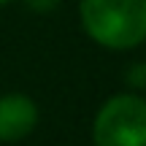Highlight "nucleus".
<instances>
[{"label": "nucleus", "instance_id": "obj_5", "mask_svg": "<svg viewBox=\"0 0 146 146\" xmlns=\"http://www.w3.org/2000/svg\"><path fill=\"white\" fill-rule=\"evenodd\" d=\"M5 3H11V0H0V5H5Z\"/></svg>", "mask_w": 146, "mask_h": 146}, {"label": "nucleus", "instance_id": "obj_4", "mask_svg": "<svg viewBox=\"0 0 146 146\" xmlns=\"http://www.w3.org/2000/svg\"><path fill=\"white\" fill-rule=\"evenodd\" d=\"M27 8H33L35 14H49V11H54L60 5V0H25Z\"/></svg>", "mask_w": 146, "mask_h": 146}, {"label": "nucleus", "instance_id": "obj_3", "mask_svg": "<svg viewBox=\"0 0 146 146\" xmlns=\"http://www.w3.org/2000/svg\"><path fill=\"white\" fill-rule=\"evenodd\" d=\"M38 125V106L27 95L0 98V141H22Z\"/></svg>", "mask_w": 146, "mask_h": 146}, {"label": "nucleus", "instance_id": "obj_2", "mask_svg": "<svg viewBox=\"0 0 146 146\" xmlns=\"http://www.w3.org/2000/svg\"><path fill=\"white\" fill-rule=\"evenodd\" d=\"M95 146H146V100L114 95L100 106L92 125Z\"/></svg>", "mask_w": 146, "mask_h": 146}, {"label": "nucleus", "instance_id": "obj_1", "mask_svg": "<svg viewBox=\"0 0 146 146\" xmlns=\"http://www.w3.org/2000/svg\"><path fill=\"white\" fill-rule=\"evenodd\" d=\"M84 33L106 49H133L146 41V0H81Z\"/></svg>", "mask_w": 146, "mask_h": 146}]
</instances>
